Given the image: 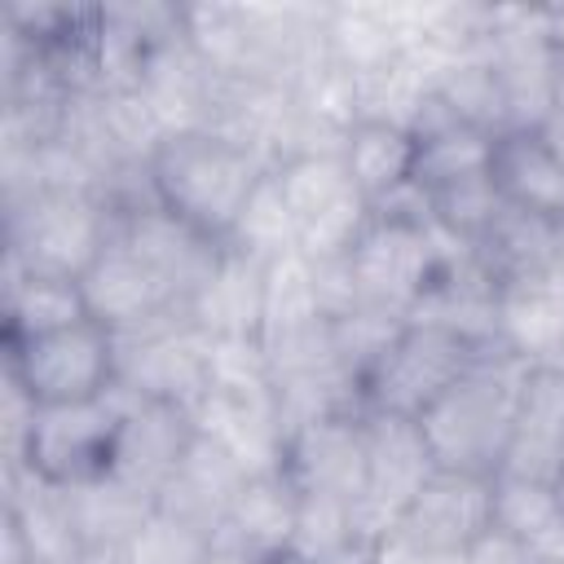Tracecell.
I'll return each instance as SVG.
<instances>
[{
	"mask_svg": "<svg viewBox=\"0 0 564 564\" xmlns=\"http://www.w3.org/2000/svg\"><path fill=\"white\" fill-rule=\"evenodd\" d=\"M555 115H564V66H560V79H555Z\"/></svg>",
	"mask_w": 564,
	"mask_h": 564,
	"instance_id": "cell-32",
	"label": "cell"
},
{
	"mask_svg": "<svg viewBox=\"0 0 564 564\" xmlns=\"http://www.w3.org/2000/svg\"><path fill=\"white\" fill-rule=\"evenodd\" d=\"M546 40L555 48V62L564 66V4H551L546 9Z\"/></svg>",
	"mask_w": 564,
	"mask_h": 564,
	"instance_id": "cell-30",
	"label": "cell"
},
{
	"mask_svg": "<svg viewBox=\"0 0 564 564\" xmlns=\"http://www.w3.org/2000/svg\"><path fill=\"white\" fill-rule=\"evenodd\" d=\"M212 533L154 507L145 524L128 538V546L115 555V564H207L212 560Z\"/></svg>",
	"mask_w": 564,
	"mask_h": 564,
	"instance_id": "cell-26",
	"label": "cell"
},
{
	"mask_svg": "<svg viewBox=\"0 0 564 564\" xmlns=\"http://www.w3.org/2000/svg\"><path fill=\"white\" fill-rule=\"evenodd\" d=\"M119 212L97 189L35 185L9 198V269L84 278L115 238Z\"/></svg>",
	"mask_w": 564,
	"mask_h": 564,
	"instance_id": "cell-3",
	"label": "cell"
},
{
	"mask_svg": "<svg viewBox=\"0 0 564 564\" xmlns=\"http://www.w3.org/2000/svg\"><path fill=\"white\" fill-rule=\"evenodd\" d=\"M119 234L167 282V291L176 295L181 308H189V300L212 278V269L220 264V251H225V242L198 234L194 225H185L181 216H172L159 203L137 207V212H119Z\"/></svg>",
	"mask_w": 564,
	"mask_h": 564,
	"instance_id": "cell-15",
	"label": "cell"
},
{
	"mask_svg": "<svg viewBox=\"0 0 564 564\" xmlns=\"http://www.w3.org/2000/svg\"><path fill=\"white\" fill-rule=\"evenodd\" d=\"M264 269L269 260L225 242L220 264L189 300V322L212 339H260L264 326Z\"/></svg>",
	"mask_w": 564,
	"mask_h": 564,
	"instance_id": "cell-18",
	"label": "cell"
},
{
	"mask_svg": "<svg viewBox=\"0 0 564 564\" xmlns=\"http://www.w3.org/2000/svg\"><path fill=\"white\" fill-rule=\"evenodd\" d=\"M538 132H542V137L551 141V150H555V154L564 159V115H551V119H546V123H542Z\"/></svg>",
	"mask_w": 564,
	"mask_h": 564,
	"instance_id": "cell-31",
	"label": "cell"
},
{
	"mask_svg": "<svg viewBox=\"0 0 564 564\" xmlns=\"http://www.w3.org/2000/svg\"><path fill=\"white\" fill-rule=\"evenodd\" d=\"M555 264L564 269V225H560V247H555Z\"/></svg>",
	"mask_w": 564,
	"mask_h": 564,
	"instance_id": "cell-33",
	"label": "cell"
},
{
	"mask_svg": "<svg viewBox=\"0 0 564 564\" xmlns=\"http://www.w3.org/2000/svg\"><path fill=\"white\" fill-rule=\"evenodd\" d=\"M212 375V335H203L189 313H163L154 322L115 330V383L154 397L189 405L203 397Z\"/></svg>",
	"mask_w": 564,
	"mask_h": 564,
	"instance_id": "cell-8",
	"label": "cell"
},
{
	"mask_svg": "<svg viewBox=\"0 0 564 564\" xmlns=\"http://www.w3.org/2000/svg\"><path fill=\"white\" fill-rule=\"evenodd\" d=\"M476 352L480 348L441 326L405 322L388 352L361 375V405L375 414L423 419L445 397V388L476 361Z\"/></svg>",
	"mask_w": 564,
	"mask_h": 564,
	"instance_id": "cell-6",
	"label": "cell"
},
{
	"mask_svg": "<svg viewBox=\"0 0 564 564\" xmlns=\"http://www.w3.org/2000/svg\"><path fill=\"white\" fill-rule=\"evenodd\" d=\"M436 471V458L423 441L419 419L366 410V485L352 502V520L366 538H383L401 524L405 507Z\"/></svg>",
	"mask_w": 564,
	"mask_h": 564,
	"instance_id": "cell-9",
	"label": "cell"
},
{
	"mask_svg": "<svg viewBox=\"0 0 564 564\" xmlns=\"http://www.w3.org/2000/svg\"><path fill=\"white\" fill-rule=\"evenodd\" d=\"M123 410H128V388L119 383L93 401L31 405V419L18 436V458L26 476L57 489H75L110 476Z\"/></svg>",
	"mask_w": 564,
	"mask_h": 564,
	"instance_id": "cell-4",
	"label": "cell"
},
{
	"mask_svg": "<svg viewBox=\"0 0 564 564\" xmlns=\"http://www.w3.org/2000/svg\"><path fill=\"white\" fill-rule=\"evenodd\" d=\"M494 181L511 207L564 225V159L538 128L502 132L494 145Z\"/></svg>",
	"mask_w": 564,
	"mask_h": 564,
	"instance_id": "cell-21",
	"label": "cell"
},
{
	"mask_svg": "<svg viewBox=\"0 0 564 564\" xmlns=\"http://www.w3.org/2000/svg\"><path fill=\"white\" fill-rule=\"evenodd\" d=\"M476 260L485 264V273L502 286L511 278L538 273L555 264V247H560V225L546 216H533L524 207L502 203V212L494 216V225L471 242Z\"/></svg>",
	"mask_w": 564,
	"mask_h": 564,
	"instance_id": "cell-24",
	"label": "cell"
},
{
	"mask_svg": "<svg viewBox=\"0 0 564 564\" xmlns=\"http://www.w3.org/2000/svg\"><path fill=\"white\" fill-rule=\"evenodd\" d=\"M62 494H66V511H70L84 560H115L128 546V538L145 524V516L159 507L145 489L119 476H101V480L62 489Z\"/></svg>",
	"mask_w": 564,
	"mask_h": 564,
	"instance_id": "cell-20",
	"label": "cell"
},
{
	"mask_svg": "<svg viewBox=\"0 0 564 564\" xmlns=\"http://www.w3.org/2000/svg\"><path fill=\"white\" fill-rule=\"evenodd\" d=\"M397 529L436 551H467L480 533L494 529V476L436 467L405 507Z\"/></svg>",
	"mask_w": 564,
	"mask_h": 564,
	"instance_id": "cell-14",
	"label": "cell"
},
{
	"mask_svg": "<svg viewBox=\"0 0 564 564\" xmlns=\"http://www.w3.org/2000/svg\"><path fill=\"white\" fill-rule=\"evenodd\" d=\"M194 436H198V423H194L189 405L128 392V410H123V423H119L110 476H119V480L145 489L150 498H159V489L181 467Z\"/></svg>",
	"mask_w": 564,
	"mask_h": 564,
	"instance_id": "cell-12",
	"label": "cell"
},
{
	"mask_svg": "<svg viewBox=\"0 0 564 564\" xmlns=\"http://www.w3.org/2000/svg\"><path fill=\"white\" fill-rule=\"evenodd\" d=\"M247 476H251V471H247L220 441H212V436L198 432L194 445L185 449L181 467L167 476V485L159 489L154 502H159L163 511H172V516H181V520H189V524L216 533L225 507L234 502V494H238V485H242Z\"/></svg>",
	"mask_w": 564,
	"mask_h": 564,
	"instance_id": "cell-19",
	"label": "cell"
},
{
	"mask_svg": "<svg viewBox=\"0 0 564 564\" xmlns=\"http://www.w3.org/2000/svg\"><path fill=\"white\" fill-rule=\"evenodd\" d=\"M498 471L560 485L564 476V370L560 366L529 370Z\"/></svg>",
	"mask_w": 564,
	"mask_h": 564,
	"instance_id": "cell-16",
	"label": "cell"
},
{
	"mask_svg": "<svg viewBox=\"0 0 564 564\" xmlns=\"http://www.w3.org/2000/svg\"><path fill=\"white\" fill-rule=\"evenodd\" d=\"M339 159L352 176V185L361 189V198L375 207H383L388 198H397L405 185H414V137L397 123H379V119H357L344 132Z\"/></svg>",
	"mask_w": 564,
	"mask_h": 564,
	"instance_id": "cell-22",
	"label": "cell"
},
{
	"mask_svg": "<svg viewBox=\"0 0 564 564\" xmlns=\"http://www.w3.org/2000/svg\"><path fill=\"white\" fill-rule=\"evenodd\" d=\"M463 564H533V560H529V551H524L516 538L489 529V533H480V538L463 551Z\"/></svg>",
	"mask_w": 564,
	"mask_h": 564,
	"instance_id": "cell-29",
	"label": "cell"
},
{
	"mask_svg": "<svg viewBox=\"0 0 564 564\" xmlns=\"http://www.w3.org/2000/svg\"><path fill=\"white\" fill-rule=\"evenodd\" d=\"M273 176H278V189H282V198L291 207L300 251L313 256V260L348 256L352 242L366 234L375 212L361 198V189L352 185L339 150L295 154V159L278 163Z\"/></svg>",
	"mask_w": 564,
	"mask_h": 564,
	"instance_id": "cell-7",
	"label": "cell"
},
{
	"mask_svg": "<svg viewBox=\"0 0 564 564\" xmlns=\"http://www.w3.org/2000/svg\"><path fill=\"white\" fill-rule=\"evenodd\" d=\"M93 317L79 278H53V273H22L9 269L4 286V344H22L62 326H75Z\"/></svg>",
	"mask_w": 564,
	"mask_h": 564,
	"instance_id": "cell-23",
	"label": "cell"
},
{
	"mask_svg": "<svg viewBox=\"0 0 564 564\" xmlns=\"http://www.w3.org/2000/svg\"><path fill=\"white\" fill-rule=\"evenodd\" d=\"M145 167L159 207H167L172 216H181L216 242H229L247 198L256 194L264 172H273L256 150L212 128L163 137Z\"/></svg>",
	"mask_w": 564,
	"mask_h": 564,
	"instance_id": "cell-2",
	"label": "cell"
},
{
	"mask_svg": "<svg viewBox=\"0 0 564 564\" xmlns=\"http://www.w3.org/2000/svg\"><path fill=\"white\" fill-rule=\"evenodd\" d=\"M370 564H463V551H436V546H423L410 533L392 529L375 542Z\"/></svg>",
	"mask_w": 564,
	"mask_h": 564,
	"instance_id": "cell-28",
	"label": "cell"
},
{
	"mask_svg": "<svg viewBox=\"0 0 564 564\" xmlns=\"http://www.w3.org/2000/svg\"><path fill=\"white\" fill-rule=\"evenodd\" d=\"M564 520V494L560 485L546 480H524V476H494V529L516 538L520 546L546 533L551 524Z\"/></svg>",
	"mask_w": 564,
	"mask_h": 564,
	"instance_id": "cell-25",
	"label": "cell"
},
{
	"mask_svg": "<svg viewBox=\"0 0 564 564\" xmlns=\"http://www.w3.org/2000/svg\"><path fill=\"white\" fill-rule=\"evenodd\" d=\"M498 344L529 366H560L564 357V269H538L498 286Z\"/></svg>",
	"mask_w": 564,
	"mask_h": 564,
	"instance_id": "cell-17",
	"label": "cell"
},
{
	"mask_svg": "<svg viewBox=\"0 0 564 564\" xmlns=\"http://www.w3.org/2000/svg\"><path fill=\"white\" fill-rule=\"evenodd\" d=\"M286 480L308 498L357 502L366 485V410L326 414L286 436Z\"/></svg>",
	"mask_w": 564,
	"mask_h": 564,
	"instance_id": "cell-10",
	"label": "cell"
},
{
	"mask_svg": "<svg viewBox=\"0 0 564 564\" xmlns=\"http://www.w3.org/2000/svg\"><path fill=\"white\" fill-rule=\"evenodd\" d=\"M560 494H564V476H560Z\"/></svg>",
	"mask_w": 564,
	"mask_h": 564,
	"instance_id": "cell-35",
	"label": "cell"
},
{
	"mask_svg": "<svg viewBox=\"0 0 564 564\" xmlns=\"http://www.w3.org/2000/svg\"><path fill=\"white\" fill-rule=\"evenodd\" d=\"M529 370L533 366L502 344L476 352V361L419 419L436 467L467 476H498Z\"/></svg>",
	"mask_w": 564,
	"mask_h": 564,
	"instance_id": "cell-1",
	"label": "cell"
},
{
	"mask_svg": "<svg viewBox=\"0 0 564 564\" xmlns=\"http://www.w3.org/2000/svg\"><path fill=\"white\" fill-rule=\"evenodd\" d=\"M84 564H115V560H84Z\"/></svg>",
	"mask_w": 564,
	"mask_h": 564,
	"instance_id": "cell-34",
	"label": "cell"
},
{
	"mask_svg": "<svg viewBox=\"0 0 564 564\" xmlns=\"http://www.w3.org/2000/svg\"><path fill=\"white\" fill-rule=\"evenodd\" d=\"M9 383L31 405L93 401L115 388V330L97 317L9 344Z\"/></svg>",
	"mask_w": 564,
	"mask_h": 564,
	"instance_id": "cell-5",
	"label": "cell"
},
{
	"mask_svg": "<svg viewBox=\"0 0 564 564\" xmlns=\"http://www.w3.org/2000/svg\"><path fill=\"white\" fill-rule=\"evenodd\" d=\"M229 247L251 251V256H260V260H278V256H286V251H300V242H295V220H291V207H286V198H282L273 172H264V181H260L256 194L247 198V207H242V216H238V225H234V234H229Z\"/></svg>",
	"mask_w": 564,
	"mask_h": 564,
	"instance_id": "cell-27",
	"label": "cell"
},
{
	"mask_svg": "<svg viewBox=\"0 0 564 564\" xmlns=\"http://www.w3.org/2000/svg\"><path fill=\"white\" fill-rule=\"evenodd\" d=\"M295 516H300V489L286 480V471L282 467L251 471L238 485L234 502L225 507L212 546L247 564H278L291 555Z\"/></svg>",
	"mask_w": 564,
	"mask_h": 564,
	"instance_id": "cell-11",
	"label": "cell"
},
{
	"mask_svg": "<svg viewBox=\"0 0 564 564\" xmlns=\"http://www.w3.org/2000/svg\"><path fill=\"white\" fill-rule=\"evenodd\" d=\"M84 286V300H88V313L110 326V330H128V326H141V322H154L163 313H185L176 304V295L167 291V282L145 264V256L119 234L115 225V238L106 242V251L93 260V269L79 278Z\"/></svg>",
	"mask_w": 564,
	"mask_h": 564,
	"instance_id": "cell-13",
	"label": "cell"
}]
</instances>
